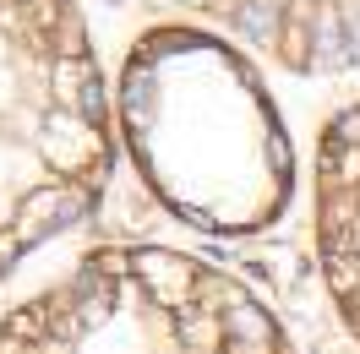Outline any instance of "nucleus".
Returning a JSON list of instances; mask_svg holds the SVG:
<instances>
[{"mask_svg":"<svg viewBox=\"0 0 360 354\" xmlns=\"http://www.w3.org/2000/svg\"><path fill=\"white\" fill-rule=\"evenodd\" d=\"M126 142L197 229H257L290 191V148L257 71L219 39L164 27L126 60Z\"/></svg>","mask_w":360,"mask_h":354,"instance_id":"nucleus-1","label":"nucleus"},{"mask_svg":"<svg viewBox=\"0 0 360 354\" xmlns=\"http://www.w3.org/2000/svg\"><path fill=\"white\" fill-rule=\"evenodd\" d=\"M110 180V114L71 0H0V267L77 223Z\"/></svg>","mask_w":360,"mask_h":354,"instance_id":"nucleus-2","label":"nucleus"},{"mask_svg":"<svg viewBox=\"0 0 360 354\" xmlns=\"http://www.w3.org/2000/svg\"><path fill=\"white\" fill-rule=\"evenodd\" d=\"M219 17L251 49H268L300 77H328L360 60V0H175Z\"/></svg>","mask_w":360,"mask_h":354,"instance_id":"nucleus-3","label":"nucleus"}]
</instances>
